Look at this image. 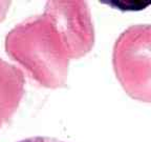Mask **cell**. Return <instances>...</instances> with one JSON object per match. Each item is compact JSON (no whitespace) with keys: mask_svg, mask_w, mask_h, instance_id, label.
<instances>
[{"mask_svg":"<svg viewBox=\"0 0 151 142\" xmlns=\"http://www.w3.org/2000/svg\"><path fill=\"white\" fill-rule=\"evenodd\" d=\"M116 77L132 99L151 103V24L128 28L113 51Z\"/></svg>","mask_w":151,"mask_h":142,"instance_id":"cell-1","label":"cell"},{"mask_svg":"<svg viewBox=\"0 0 151 142\" xmlns=\"http://www.w3.org/2000/svg\"><path fill=\"white\" fill-rule=\"evenodd\" d=\"M18 142H63L62 140L56 139L52 137H44V136H35V137H29L22 139Z\"/></svg>","mask_w":151,"mask_h":142,"instance_id":"cell-2","label":"cell"}]
</instances>
